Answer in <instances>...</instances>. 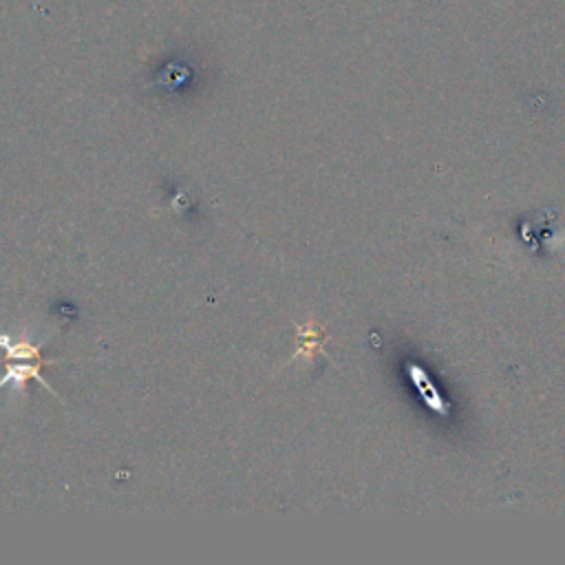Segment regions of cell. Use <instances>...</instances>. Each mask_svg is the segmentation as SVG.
Returning a JSON list of instances; mask_svg holds the SVG:
<instances>
[{
    "label": "cell",
    "instance_id": "6da1fadb",
    "mask_svg": "<svg viewBox=\"0 0 565 565\" xmlns=\"http://www.w3.org/2000/svg\"><path fill=\"white\" fill-rule=\"evenodd\" d=\"M44 364H53V362H42V360H7L4 364V373L0 377V391L4 386H15V388H22L26 380H38L42 388H46L51 395H55L60 402H62V395L55 393V388L46 382L44 373H42V366Z\"/></svg>",
    "mask_w": 565,
    "mask_h": 565
},
{
    "label": "cell",
    "instance_id": "3957f363",
    "mask_svg": "<svg viewBox=\"0 0 565 565\" xmlns=\"http://www.w3.org/2000/svg\"><path fill=\"white\" fill-rule=\"evenodd\" d=\"M0 349L4 351L7 360H42V362H60L57 358L46 360L42 358V342L33 344L29 340H13L7 333H0Z\"/></svg>",
    "mask_w": 565,
    "mask_h": 565
},
{
    "label": "cell",
    "instance_id": "7a4b0ae2",
    "mask_svg": "<svg viewBox=\"0 0 565 565\" xmlns=\"http://www.w3.org/2000/svg\"><path fill=\"white\" fill-rule=\"evenodd\" d=\"M296 331H298V347L289 364L298 360H311L316 353H322V342L327 340V335L318 329L313 320H309L307 324H296Z\"/></svg>",
    "mask_w": 565,
    "mask_h": 565
}]
</instances>
